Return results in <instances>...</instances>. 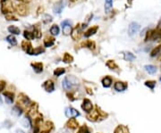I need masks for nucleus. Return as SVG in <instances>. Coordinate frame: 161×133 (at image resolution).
<instances>
[{"label":"nucleus","mask_w":161,"mask_h":133,"mask_svg":"<svg viewBox=\"0 0 161 133\" xmlns=\"http://www.w3.org/2000/svg\"><path fill=\"white\" fill-rule=\"evenodd\" d=\"M1 11L3 15L13 14L15 12L14 4L10 0H1Z\"/></svg>","instance_id":"obj_1"},{"label":"nucleus","mask_w":161,"mask_h":133,"mask_svg":"<svg viewBox=\"0 0 161 133\" xmlns=\"http://www.w3.org/2000/svg\"><path fill=\"white\" fill-rule=\"evenodd\" d=\"M15 11L20 16H26L29 14V8L25 4L19 3L15 6Z\"/></svg>","instance_id":"obj_2"},{"label":"nucleus","mask_w":161,"mask_h":133,"mask_svg":"<svg viewBox=\"0 0 161 133\" xmlns=\"http://www.w3.org/2000/svg\"><path fill=\"white\" fill-rule=\"evenodd\" d=\"M71 36H72V39L73 40H79L82 38V28L81 26V24H78L75 28L72 30Z\"/></svg>","instance_id":"obj_3"},{"label":"nucleus","mask_w":161,"mask_h":133,"mask_svg":"<svg viewBox=\"0 0 161 133\" xmlns=\"http://www.w3.org/2000/svg\"><path fill=\"white\" fill-rule=\"evenodd\" d=\"M22 48L28 55H33V49H34V48L32 47V45H31V43L29 40H24V41L22 42Z\"/></svg>","instance_id":"obj_4"},{"label":"nucleus","mask_w":161,"mask_h":133,"mask_svg":"<svg viewBox=\"0 0 161 133\" xmlns=\"http://www.w3.org/2000/svg\"><path fill=\"white\" fill-rule=\"evenodd\" d=\"M62 29H63V33L65 35H70L72 32V23L69 20H66L64 21H62L61 23Z\"/></svg>","instance_id":"obj_5"},{"label":"nucleus","mask_w":161,"mask_h":133,"mask_svg":"<svg viewBox=\"0 0 161 133\" xmlns=\"http://www.w3.org/2000/svg\"><path fill=\"white\" fill-rule=\"evenodd\" d=\"M141 26L140 24L138 22H135V21H132L130 23V25L128 27V33L130 36H133L135 35L136 33H137L140 30Z\"/></svg>","instance_id":"obj_6"},{"label":"nucleus","mask_w":161,"mask_h":133,"mask_svg":"<svg viewBox=\"0 0 161 133\" xmlns=\"http://www.w3.org/2000/svg\"><path fill=\"white\" fill-rule=\"evenodd\" d=\"M65 114H66V117H68L69 119L75 118V117L80 115V113L76 109H74V108H72V107H67L65 110Z\"/></svg>","instance_id":"obj_7"},{"label":"nucleus","mask_w":161,"mask_h":133,"mask_svg":"<svg viewBox=\"0 0 161 133\" xmlns=\"http://www.w3.org/2000/svg\"><path fill=\"white\" fill-rule=\"evenodd\" d=\"M18 101L20 102V104H22L24 106H29L31 104V101L28 98V96H26L25 94H23V93H22V94L19 95V96H18Z\"/></svg>","instance_id":"obj_8"},{"label":"nucleus","mask_w":161,"mask_h":133,"mask_svg":"<svg viewBox=\"0 0 161 133\" xmlns=\"http://www.w3.org/2000/svg\"><path fill=\"white\" fill-rule=\"evenodd\" d=\"M100 112L98 111V108L96 107L93 111H91L90 113H88L87 118L90 121H93V122H95V121H98V118H100Z\"/></svg>","instance_id":"obj_9"},{"label":"nucleus","mask_w":161,"mask_h":133,"mask_svg":"<svg viewBox=\"0 0 161 133\" xmlns=\"http://www.w3.org/2000/svg\"><path fill=\"white\" fill-rule=\"evenodd\" d=\"M82 110L86 113H90L91 111H92V108H93V105L91 103V100L89 99H84L83 102H82Z\"/></svg>","instance_id":"obj_10"},{"label":"nucleus","mask_w":161,"mask_h":133,"mask_svg":"<svg viewBox=\"0 0 161 133\" xmlns=\"http://www.w3.org/2000/svg\"><path fill=\"white\" fill-rule=\"evenodd\" d=\"M73 78L71 77H66L63 80V87L65 89H72V87L75 84V82L73 81Z\"/></svg>","instance_id":"obj_11"},{"label":"nucleus","mask_w":161,"mask_h":133,"mask_svg":"<svg viewBox=\"0 0 161 133\" xmlns=\"http://www.w3.org/2000/svg\"><path fill=\"white\" fill-rule=\"evenodd\" d=\"M43 89L47 91V92H53L55 89V85H54V82L51 80H46L44 82V84L42 85Z\"/></svg>","instance_id":"obj_12"},{"label":"nucleus","mask_w":161,"mask_h":133,"mask_svg":"<svg viewBox=\"0 0 161 133\" xmlns=\"http://www.w3.org/2000/svg\"><path fill=\"white\" fill-rule=\"evenodd\" d=\"M64 0H60V1L56 2L55 5H54V7H53V10L56 14H60L62 10L64 8Z\"/></svg>","instance_id":"obj_13"},{"label":"nucleus","mask_w":161,"mask_h":133,"mask_svg":"<svg viewBox=\"0 0 161 133\" xmlns=\"http://www.w3.org/2000/svg\"><path fill=\"white\" fill-rule=\"evenodd\" d=\"M114 88L116 91H123L126 89L127 84H125V82H122V81H117L115 83Z\"/></svg>","instance_id":"obj_14"},{"label":"nucleus","mask_w":161,"mask_h":133,"mask_svg":"<svg viewBox=\"0 0 161 133\" xmlns=\"http://www.w3.org/2000/svg\"><path fill=\"white\" fill-rule=\"evenodd\" d=\"M159 39H161V28H158V29L151 31V40H157Z\"/></svg>","instance_id":"obj_15"},{"label":"nucleus","mask_w":161,"mask_h":133,"mask_svg":"<svg viewBox=\"0 0 161 133\" xmlns=\"http://www.w3.org/2000/svg\"><path fill=\"white\" fill-rule=\"evenodd\" d=\"M31 66L33 68V70L35 71V72H37V73H40L43 71V64L41 63H31Z\"/></svg>","instance_id":"obj_16"},{"label":"nucleus","mask_w":161,"mask_h":133,"mask_svg":"<svg viewBox=\"0 0 161 133\" xmlns=\"http://www.w3.org/2000/svg\"><path fill=\"white\" fill-rule=\"evenodd\" d=\"M4 96L6 98V100L8 103H13L14 99H15V94L13 92H10V91H6L3 93Z\"/></svg>","instance_id":"obj_17"},{"label":"nucleus","mask_w":161,"mask_h":133,"mask_svg":"<svg viewBox=\"0 0 161 133\" xmlns=\"http://www.w3.org/2000/svg\"><path fill=\"white\" fill-rule=\"evenodd\" d=\"M98 30V26H93V27L90 28L87 31H86V32L84 33V37H85V38H89V37H91V36H92V35H94L95 33H97Z\"/></svg>","instance_id":"obj_18"},{"label":"nucleus","mask_w":161,"mask_h":133,"mask_svg":"<svg viewBox=\"0 0 161 133\" xmlns=\"http://www.w3.org/2000/svg\"><path fill=\"white\" fill-rule=\"evenodd\" d=\"M22 126L24 128H28V129L31 128V121L30 116L28 114L22 120Z\"/></svg>","instance_id":"obj_19"},{"label":"nucleus","mask_w":161,"mask_h":133,"mask_svg":"<svg viewBox=\"0 0 161 133\" xmlns=\"http://www.w3.org/2000/svg\"><path fill=\"white\" fill-rule=\"evenodd\" d=\"M55 43V38L54 37H46L44 39V46L46 47H49V46H52Z\"/></svg>","instance_id":"obj_20"},{"label":"nucleus","mask_w":161,"mask_h":133,"mask_svg":"<svg viewBox=\"0 0 161 133\" xmlns=\"http://www.w3.org/2000/svg\"><path fill=\"white\" fill-rule=\"evenodd\" d=\"M66 127L72 129V130H74V129H76L78 127V123L76 122V120L72 118V119H70L68 122L66 123Z\"/></svg>","instance_id":"obj_21"},{"label":"nucleus","mask_w":161,"mask_h":133,"mask_svg":"<svg viewBox=\"0 0 161 133\" xmlns=\"http://www.w3.org/2000/svg\"><path fill=\"white\" fill-rule=\"evenodd\" d=\"M112 84V79H111L109 76H106L103 80H102V85L104 88H109Z\"/></svg>","instance_id":"obj_22"},{"label":"nucleus","mask_w":161,"mask_h":133,"mask_svg":"<svg viewBox=\"0 0 161 133\" xmlns=\"http://www.w3.org/2000/svg\"><path fill=\"white\" fill-rule=\"evenodd\" d=\"M6 41L11 45V46H16L17 45V40H16V39H15V37L14 35H9V36H7L6 37Z\"/></svg>","instance_id":"obj_23"},{"label":"nucleus","mask_w":161,"mask_h":133,"mask_svg":"<svg viewBox=\"0 0 161 133\" xmlns=\"http://www.w3.org/2000/svg\"><path fill=\"white\" fill-rule=\"evenodd\" d=\"M114 133H129V130L123 125H119L116 128Z\"/></svg>","instance_id":"obj_24"},{"label":"nucleus","mask_w":161,"mask_h":133,"mask_svg":"<svg viewBox=\"0 0 161 133\" xmlns=\"http://www.w3.org/2000/svg\"><path fill=\"white\" fill-rule=\"evenodd\" d=\"M22 113V107H20L19 105H15L13 107V110H12V114H13L15 116H20Z\"/></svg>","instance_id":"obj_25"},{"label":"nucleus","mask_w":161,"mask_h":133,"mask_svg":"<svg viewBox=\"0 0 161 133\" xmlns=\"http://www.w3.org/2000/svg\"><path fill=\"white\" fill-rule=\"evenodd\" d=\"M82 46H86V47H88L89 49H91V50H94L95 48H96V44H95V42L92 41V40H87L85 43L82 44Z\"/></svg>","instance_id":"obj_26"},{"label":"nucleus","mask_w":161,"mask_h":133,"mask_svg":"<svg viewBox=\"0 0 161 133\" xmlns=\"http://www.w3.org/2000/svg\"><path fill=\"white\" fill-rule=\"evenodd\" d=\"M144 69L147 72L151 74H154L155 72L157 71V68L154 66V65H151V64H148V65H145L144 66Z\"/></svg>","instance_id":"obj_27"},{"label":"nucleus","mask_w":161,"mask_h":133,"mask_svg":"<svg viewBox=\"0 0 161 133\" xmlns=\"http://www.w3.org/2000/svg\"><path fill=\"white\" fill-rule=\"evenodd\" d=\"M7 30L10 33H12V35H19L21 33L20 29L16 26H9Z\"/></svg>","instance_id":"obj_28"},{"label":"nucleus","mask_w":161,"mask_h":133,"mask_svg":"<svg viewBox=\"0 0 161 133\" xmlns=\"http://www.w3.org/2000/svg\"><path fill=\"white\" fill-rule=\"evenodd\" d=\"M113 5V0H105V12L106 13H109V11L112 8Z\"/></svg>","instance_id":"obj_29"},{"label":"nucleus","mask_w":161,"mask_h":133,"mask_svg":"<svg viewBox=\"0 0 161 133\" xmlns=\"http://www.w3.org/2000/svg\"><path fill=\"white\" fill-rule=\"evenodd\" d=\"M63 61H64L66 64H71V63L73 61V57H72L70 54L65 53L64 57H63Z\"/></svg>","instance_id":"obj_30"},{"label":"nucleus","mask_w":161,"mask_h":133,"mask_svg":"<svg viewBox=\"0 0 161 133\" xmlns=\"http://www.w3.org/2000/svg\"><path fill=\"white\" fill-rule=\"evenodd\" d=\"M106 65L110 69V70H115V69H117L118 66L117 64L115 63V61H113V60H108V61L107 62Z\"/></svg>","instance_id":"obj_31"},{"label":"nucleus","mask_w":161,"mask_h":133,"mask_svg":"<svg viewBox=\"0 0 161 133\" xmlns=\"http://www.w3.org/2000/svg\"><path fill=\"white\" fill-rule=\"evenodd\" d=\"M59 31H60L59 27L56 25V24H54V25L51 26V28H50V33L53 36H57L59 34Z\"/></svg>","instance_id":"obj_32"},{"label":"nucleus","mask_w":161,"mask_h":133,"mask_svg":"<svg viewBox=\"0 0 161 133\" xmlns=\"http://www.w3.org/2000/svg\"><path fill=\"white\" fill-rule=\"evenodd\" d=\"M23 36H24V38H25L27 40H32L33 39H34V35H33V33L32 32H31V31H28V30H24V32H23Z\"/></svg>","instance_id":"obj_33"},{"label":"nucleus","mask_w":161,"mask_h":133,"mask_svg":"<svg viewBox=\"0 0 161 133\" xmlns=\"http://www.w3.org/2000/svg\"><path fill=\"white\" fill-rule=\"evenodd\" d=\"M66 72V70L64 68H56L55 71H54V75L56 76V77H59L61 76L62 74H64Z\"/></svg>","instance_id":"obj_34"},{"label":"nucleus","mask_w":161,"mask_h":133,"mask_svg":"<svg viewBox=\"0 0 161 133\" xmlns=\"http://www.w3.org/2000/svg\"><path fill=\"white\" fill-rule=\"evenodd\" d=\"M44 52H45V49L43 47L38 46V47H36L33 49V55H40Z\"/></svg>","instance_id":"obj_35"},{"label":"nucleus","mask_w":161,"mask_h":133,"mask_svg":"<svg viewBox=\"0 0 161 133\" xmlns=\"http://www.w3.org/2000/svg\"><path fill=\"white\" fill-rule=\"evenodd\" d=\"M160 52H161V46H158L155 47L154 49L151 51V56L154 57V56L158 55Z\"/></svg>","instance_id":"obj_36"},{"label":"nucleus","mask_w":161,"mask_h":133,"mask_svg":"<svg viewBox=\"0 0 161 133\" xmlns=\"http://www.w3.org/2000/svg\"><path fill=\"white\" fill-rule=\"evenodd\" d=\"M32 33H33V35H34V38H37V39L41 38V36H42L41 30H40L39 28H35Z\"/></svg>","instance_id":"obj_37"},{"label":"nucleus","mask_w":161,"mask_h":133,"mask_svg":"<svg viewBox=\"0 0 161 133\" xmlns=\"http://www.w3.org/2000/svg\"><path fill=\"white\" fill-rule=\"evenodd\" d=\"M125 59L127 60V61H132V60L135 59V56L131 52H125Z\"/></svg>","instance_id":"obj_38"},{"label":"nucleus","mask_w":161,"mask_h":133,"mask_svg":"<svg viewBox=\"0 0 161 133\" xmlns=\"http://www.w3.org/2000/svg\"><path fill=\"white\" fill-rule=\"evenodd\" d=\"M5 17H6V21H18L17 17L15 15H14L13 14H7V15H5Z\"/></svg>","instance_id":"obj_39"},{"label":"nucleus","mask_w":161,"mask_h":133,"mask_svg":"<svg viewBox=\"0 0 161 133\" xmlns=\"http://www.w3.org/2000/svg\"><path fill=\"white\" fill-rule=\"evenodd\" d=\"M42 19H43V21L45 23H49V22H51L52 20H53L52 16L49 15H44L43 17H42Z\"/></svg>","instance_id":"obj_40"},{"label":"nucleus","mask_w":161,"mask_h":133,"mask_svg":"<svg viewBox=\"0 0 161 133\" xmlns=\"http://www.w3.org/2000/svg\"><path fill=\"white\" fill-rule=\"evenodd\" d=\"M77 133H90V130H89L88 127L86 125H82V126L80 127V129H79Z\"/></svg>","instance_id":"obj_41"},{"label":"nucleus","mask_w":161,"mask_h":133,"mask_svg":"<svg viewBox=\"0 0 161 133\" xmlns=\"http://www.w3.org/2000/svg\"><path fill=\"white\" fill-rule=\"evenodd\" d=\"M145 85L150 88V89H153L155 85H156V81H154V80H148V81L145 82Z\"/></svg>","instance_id":"obj_42"},{"label":"nucleus","mask_w":161,"mask_h":133,"mask_svg":"<svg viewBox=\"0 0 161 133\" xmlns=\"http://www.w3.org/2000/svg\"><path fill=\"white\" fill-rule=\"evenodd\" d=\"M6 88V81L4 80H0V93H1Z\"/></svg>","instance_id":"obj_43"},{"label":"nucleus","mask_w":161,"mask_h":133,"mask_svg":"<svg viewBox=\"0 0 161 133\" xmlns=\"http://www.w3.org/2000/svg\"><path fill=\"white\" fill-rule=\"evenodd\" d=\"M17 1H19L20 3H22V4L27 5V4H29L30 2H31L32 0H17Z\"/></svg>","instance_id":"obj_44"},{"label":"nucleus","mask_w":161,"mask_h":133,"mask_svg":"<svg viewBox=\"0 0 161 133\" xmlns=\"http://www.w3.org/2000/svg\"><path fill=\"white\" fill-rule=\"evenodd\" d=\"M15 133H24L22 130H17L16 131H15Z\"/></svg>","instance_id":"obj_45"},{"label":"nucleus","mask_w":161,"mask_h":133,"mask_svg":"<svg viewBox=\"0 0 161 133\" xmlns=\"http://www.w3.org/2000/svg\"><path fill=\"white\" fill-rule=\"evenodd\" d=\"M70 1L73 3V2H76V1H77V0H70Z\"/></svg>","instance_id":"obj_46"},{"label":"nucleus","mask_w":161,"mask_h":133,"mask_svg":"<svg viewBox=\"0 0 161 133\" xmlns=\"http://www.w3.org/2000/svg\"><path fill=\"white\" fill-rule=\"evenodd\" d=\"M160 25H161V20H160V21H159V23H158V27H160Z\"/></svg>","instance_id":"obj_47"},{"label":"nucleus","mask_w":161,"mask_h":133,"mask_svg":"<svg viewBox=\"0 0 161 133\" xmlns=\"http://www.w3.org/2000/svg\"><path fill=\"white\" fill-rule=\"evenodd\" d=\"M128 1H129V3H131V2H132V0H128Z\"/></svg>","instance_id":"obj_48"},{"label":"nucleus","mask_w":161,"mask_h":133,"mask_svg":"<svg viewBox=\"0 0 161 133\" xmlns=\"http://www.w3.org/2000/svg\"><path fill=\"white\" fill-rule=\"evenodd\" d=\"M160 60H161V58H160Z\"/></svg>","instance_id":"obj_49"}]
</instances>
